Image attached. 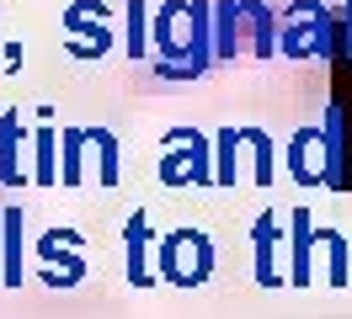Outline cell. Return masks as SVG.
<instances>
[{
	"mask_svg": "<svg viewBox=\"0 0 352 319\" xmlns=\"http://www.w3.org/2000/svg\"><path fill=\"white\" fill-rule=\"evenodd\" d=\"M129 27H133L129 48H133V54H144V5H133V11H129Z\"/></svg>",
	"mask_w": 352,
	"mask_h": 319,
	"instance_id": "obj_1",
	"label": "cell"
}]
</instances>
